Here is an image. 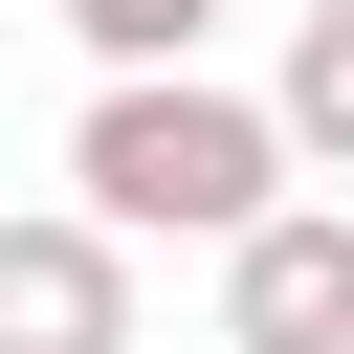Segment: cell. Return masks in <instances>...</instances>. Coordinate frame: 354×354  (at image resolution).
<instances>
[{"mask_svg": "<svg viewBox=\"0 0 354 354\" xmlns=\"http://www.w3.org/2000/svg\"><path fill=\"white\" fill-rule=\"evenodd\" d=\"M288 177H310L288 88H221V66H111V88L66 111V199L133 221V243H199V266H221Z\"/></svg>", "mask_w": 354, "mask_h": 354, "instance_id": "obj_1", "label": "cell"}, {"mask_svg": "<svg viewBox=\"0 0 354 354\" xmlns=\"http://www.w3.org/2000/svg\"><path fill=\"white\" fill-rule=\"evenodd\" d=\"M221 354H354V199H266L221 243Z\"/></svg>", "mask_w": 354, "mask_h": 354, "instance_id": "obj_2", "label": "cell"}, {"mask_svg": "<svg viewBox=\"0 0 354 354\" xmlns=\"http://www.w3.org/2000/svg\"><path fill=\"white\" fill-rule=\"evenodd\" d=\"M0 354H133V221L22 199L0 221Z\"/></svg>", "mask_w": 354, "mask_h": 354, "instance_id": "obj_3", "label": "cell"}, {"mask_svg": "<svg viewBox=\"0 0 354 354\" xmlns=\"http://www.w3.org/2000/svg\"><path fill=\"white\" fill-rule=\"evenodd\" d=\"M266 88H288V133H310V177H354V0H310Z\"/></svg>", "mask_w": 354, "mask_h": 354, "instance_id": "obj_4", "label": "cell"}, {"mask_svg": "<svg viewBox=\"0 0 354 354\" xmlns=\"http://www.w3.org/2000/svg\"><path fill=\"white\" fill-rule=\"evenodd\" d=\"M221 22H243V0H66V44H88V66H199Z\"/></svg>", "mask_w": 354, "mask_h": 354, "instance_id": "obj_5", "label": "cell"}]
</instances>
